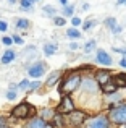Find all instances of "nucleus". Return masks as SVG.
<instances>
[{
  "mask_svg": "<svg viewBox=\"0 0 126 128\" xmlns=\"http://www.w3.org/2000/svg\"><path fill=\"white\" fill-rule=\"evenodd\" d=\"M107 109H108V117H110L113 125L120 126L126 123V100L117 104V106H108Z\"/></svg>",
  "mask_w": 126,
  "mask_h": 128,
  "instance_id": "obj_1",
  "label": "nucleus"
},
{
  "mask_svg": "<svg viewBox=\"0 0 126 128\" xmlns=\"http://www.w3.org/2000/svg\"><path fill=\"white\" fill-rule=\"evenodd\" d=\"M81 81H82L81 73H78V72L71 73V75H68V76H66V78L62 81V84H60V92H62V94H71V92H74V91L78 89L79 86H81Z\"/></svg>",
  "mask_w": 126,
  "mask_h": 128,
  "instance_id": "obj_2",
  "label": "nucleus"
},
{
  "mask_svg": "<svg viewBox=\"0 0 126 128\" xmlns=\"http://www.w3.org/2000/svg\"><path fill=\"white\" fill-rule=\"evenodd\" d=\"M112 120L110 117L107 115H95L92 117V118L87 120V125H86V128H112Z\"/></svg>",
  "mask_w": 126,
  "mask_h": 128,
  "instance_id": "obj_3",
  "label": "nucleus"
},
{
  "mask_svg": "<svg viewBox=\"0 0 126 128\" xmlns=\"http://www.w3.org/2000/svg\"><path fill=\"white\" fill-rule=\"evenodd\" d=\"M81 91L82 92H87V94H97V91L100 89V84H99V81L95 78H91V76H87V78H82L81 81Z\"/></svg>",
  "mask_w": 126,
  "mask_h": 128,
  "instance_id": "obj_4",
  "label": "nucleus"
},
{
  "mask_svg": "<svg viewBox=\"0 0 126 128\" xmlns=\"http://www.w3.org/2000/svg\"><path fill=\"white\" fill-rule=\"evenodd\" d=\"M34 114H36V110L32 109V106H29V104H26V102L19 104L18 107H15V109L11 110V115L16 117V118H26V117L34 115Z\"/></svg>",
  "mask_w": 126,
  "mask_h": 128,
  "instance_id": "obj_5",
  "label": "nucleus"
},
{
  "mask_svg": "<svg viewBox=\"0 0 126 128\" xmlns=\"http://www.w3.org/2000/svg\"><path fill=\"white\" fill-rule=\"evenodd\" d=\"M87 120H89L87 114L82 112V110L74 109L71 114H68V122H69V125H73V126H81L82 123H86Z\"/></svg>",
  "mask_w": 126,
  "mask_h": 128,
  "instance_id": "obj_6",
  "label": "nucleus"
},
{
  "mask_svg": "<svg viewBox=\"0 0 126 128\" xmlns=\"http://www.w3.org/2000/svg\"><path fill=\"white\" fill-rule=\"evenodd\" d=\"M73 110H74V102H73V99L69 96H63V99L60 100V104H58V107H57V112L58 114H71Z\"/></svg>",
  "mask_w": 126,
  "mask_h": 128,
  "instance_id": "obj_7",
  "label": "nucleus"
},
{
  "mask_svg": "<svg viewBox=\"0 0 126 128\" xmlns=\"http://www.w3.org/2000/svg\"><path fill=\"white\" fill-rule=\"evenodd\" d=\"M94 78L99 81V84H105V83H108V81H112L113 80V73L110 72V70H107V68H100V70H97V72L94 73Z\"/></svg>",
  "mask_w": 126,
  "mask_h": 128,
  "instance_id": "obj_8",
  "label": "nucleus"
},
{
  "mask_svg": "<svg viewBox=\"0 0 126 128\" xmlns=\"http://www.w3.org/2000/svg\"><path fill=\"white\" fill-rule=\"evenodd\" d=\"M95 60H97V63H100V65H104V66H112V65H113V58H112V57L108 55L104 49H99L97 50Z\"/></svg>",
  "mask_w": 126,
  "mask_h": 128,
  "instance_id": "obj_9",
  "label": "nucleus"
},
{
  "mask_svg": "<svg viewBox=\"0 0 126 128\" xmlns=\"http://www.w3.org/2000/svg\"><path fill=\"white\" fill-rule=\"evenodd\" d=\"M28 73H29V76H32V78H39V76H42L45 73V65L44 63H34L32 66H29L28 68Z\"/></svg>",
  "mask_w": 126,
  "mask_h": 128,
  "instance_id": "obj_10",
  "label": "nucleus"
},
{
  "mask_svg": "<svg viewBox=\"0 0 126 128\" xmlns=\"http://www.w3.org/2000/svg\"><path fill=\"white\" fill-rule=\"evenodd\" d=\"M118 89H120V88H118V84L113 81V80L100 86V92H102V94H105V96H108V94H113V92H117Z\"/></svg>",
  "mask_w": 126,
  "mask_h": 128,
  "instance_id": "obj_11",
  "label": "nucleus"
},
{
  "mask_svg": "<svg viewBox=\"0 0 126 128\" xmlns=\"http://www.w3.org/2000/svg\"><path fill=\"white\" fill-rule=\"evenodd\" d=\"M113 81L118 84V88H126V73L121 72V73H115L113 75Z\"/></svg>",
  "mask_w": 126,
  "mask_h": 128,
  "instance_id": "obj_12",
  "label": "nucleus"
},
{
  "mask_svg": "<svg viewBox=\"0 0 126 128\" xmlns=\"http://www.w3.org/2000/svg\"><path fill=\"white\" fill-rule=\"evenodd\" d=\"M47 123H45V118H34L26 125V128H45Z\"/></svg>",
  "mask_w": 126,
  "mask_h": 128,
  "instance_id": "obj_13",
  "label": "nucleus"
},
{
  "mask_svg": "<svg viewBox=\"0 0 126 128\" xmlns=\"http://www.w3.org/2000/svg\"><path fill=\"white\" fill-rule=\"evenodd\" d=\"M13 58H15V52H11V50H6V52L3 54V57H2V62H3V63H10Z\"/></svg>",
  "mask_w": 126,
  "mask_h": 128,
  "instance_id": "obj_14",
  "label": "nucleus"
},
{
  "mask_svg": "<svg viewBox=\"0 0 126 128\" xmlns=\"http://www.w3.org/2000/svg\"><path fill=\"white\" fill-rule=\"evenodd\" d=\"M60 75H62L60 72H55V73H52V75L49 76V80H47V84H49V86H54L55 83H57V80L60 78Z\"/></svg>",
  "mask_w": 126,
  "mask_h": 128,
  "instance_id": "obj_15",
  "label": "nucleus"
},
{
  "mask_svg": "<svg viewBox=\"0 0 126 128\" xmlns=\"http://www.w3.org/2000/svg\"><path fill=\"white\" fill-rule=\"evenodd\" d=\"M117 24H118V23H117V18H113V16H110V18L105 20V26H107V28L110 29V31H112V29H113Z\"/></svg>",
  "mask_w": 126,
  "mask_h": 128,
  "instance_id": "obj_16",
  "label": "nucleus"
},
{
  "mask_svg": "<svg viewBox=\"0 0 126 128\" xmlns=\"http://www.w3.org/2000/svg\"><path fill=\"white\" fill-rule=\"evenodd\" d=\"M66 34H68V38H73V39L81 38V31H78V29H74V28L68 29V31H66Z\"/></svg>",
  "mask_w": 126,
  "mask_h": 128,
  "instance_id": "obj_17",
  "label": "nucleus"
},
{
  "mask_svg": "<svg viewBox=\"0 0 126 128\" xmlns=\"http://www.w3.org/2000/svg\"><path fill=\"white\" fill-rule=\"evenodd\" d=\"M55 50H57V44H47V46L44 47V52L47 54V55H52V54H55Z\"/></svg>",
  "mask_w": 126,
  "mask_h": 128,
  "instance_id": "obj_18",
  "label": "nucleus"
},
{
  "mask_svg": "<svg viewBox=\"0 0 126 128\" xmlns=\"http://www.w3.org/2000/svg\"><path fill=\"white\" fill-rule=\"evenodd\" d=\"M95 24H97V21H95V20H89V21H86L84 24H82V29H84V31H89V29L94 28Z\"/></svg>",
  "mask_w": 126,
  "mask_h": 128,
  "instance_id": "obj_19",
  "label": "nucleus"
},
{
  "mask_svg": "<svg viewBox=\"0 0 126 128\" xmlns=\"http://www.w3.org/2000/svg\"><path fill=\"white\" fill-rule=\"evenodd\" d=\"M95 44H97V42H95L94 39H92V41H89V42H86L84 50H86V52H91V50H94V49H95Z\"/></svg>",
  "mask_w": 126,
  "mask_h": 128,
  "instance_id": "obj_20",
  "label": "nucleus"
},
{
  "mask_svg": "<svg viewBox=\"0 0 126 128\" xmlns=\"http://www.w3.org/2000/svg\"><path fill=\"white\" fill-rule=\"evenodd\" d=\"M73 12H74V6H73V5H66L65 8H63L65 16H73Z\"/></svg>",
  "mask_w": 126,
  "mask_h": 128,
  "instance_id": "obj_21",
  "label": "nucleus"
},
{
  "mask_svg": "<svg viewBox=\"0 0 126 128\" xmlns=\"http://www.w3.org/2000/svg\"><path fill=\"white\" fill-rule=\"evenodd\" d=\"M32 3H34V0H21V6H23V8H26V10L31 8Z\"/></svg>",
  "mask_w": 126,
  "mask_h": 128,
  "instance_id": "obj_22",
  "label": "nucleus"
},
{
  "mask_svg": "<svg viewBox=\"0 0 126 128\" xmlns=\"http://www.w3.org/2000/svg\"><path fill=\"white\" fill-rule=\"evenodd\" d=\"M16 26H18V28H29V21H26V20H18Z\"/></svg>",
  "mask_w": 126,
  "mask_h": 128,
  "instance_id": "obj_23",
  "label": "nucleus"
},
{
  "mask_svg": "<svg viewBox=\"0 0 126 128\" xmlns=\"http://www.w3.org/2000/svg\"><path fill=\"white\" fill-rule=\"evenodd\" d=\"M113 50L118 52V54H123V55L126 57V47H113Z\"/></svg>",
  "mask_w": 126,
  "mask_h": 128,
  "instance_id": "obj_24",
  "label": "nucleus"
},
{
  "mask_svg": "<svg viewBox=\"0 0 126 128\" xmlns=\"http://www.w3.org/2000/svg\"><path fill=\"white\" fill-rule=\"evenodd\" d=\"M121 31H123V28H121V26H118V24H117V26H115V28H113V29H112V32H113V34H120V32H121Z\"/></svg>",
  "mask_w": 126,
  "mask_h": 128,
  "instance_id": "obj_25",
  "label": "nucleus"
},
{
  "mask_svg": "<svg viewBox=\"0 0 126 128\" xmlns=\"http://www.w3.org/2000/svg\"><path fill=\"white\" fill-rule=\"evenodd\" d=\"M2 42L5 44V46H10V44H13V42H15V41H13L11 38H3V41H2Z\"/></svg>",
  "mask_w": 126,
  "mask_h": 128,
  "instance_id": "obj_26",
  "label": "nucleus"
},
{
  "mask_svg": "<svg viewBox=\"0 0 126 128\" xmlns=\"http://www.w3.org/2000/svg\"><path fill=\"white\" fill-rule=\"evenodd\" d=\"M71 23H73V26H79V24H81V20H79L78 16H74V18L71 20Z\"/></svg>",
  "mask_w": 126,
  "mask_h": 128,
  "instance_id": "obj_27",
  "label": "nucleus"
},
{
  "mask_svg": "<svg viewBox=\"0 0 126 128\" xmlns=\"http://www.w3.org/2000/svg\"><path fill=\"white\" fill-rule=\"evenodd\" d=\"M16 96H18V94H16V92H15L13 89H11V91H8V99H10V100H13V99H15Z\"/></svg>",
  "mask_w": 126,
  "mask_h": 128,
  "instance_id": "obj_28",
  "label": "nucleus"
},
{
  "mask_svg": "<svg viewBox=\"0 0 126 128\" xmlns=\"http://www.w3.org/2000/svg\"><path fill=\"white\" fill-rule=\"evenodd\" d=\"M55 24H57V26H63V24H65V20H63V18H55Z\"/></svg>",
  "mask_w": 126,
  "mask_h": 128,
  "instance_id": "obj_29",
  "label": "nucleus"
},
{
  "mask_svg": "<svg viewBox=\"0 0 126 128\" xmlns=\"http://www.w3.org/2000/svg\"><path fill=\"white\" fill-rule=\"evenodd\" d=\"M44 12H47V13H52V15H55V8H52V6H44Z\"/></svg>",
  "mask_w": 126,
  "mask_h": 128,
  "instance_id": "obj_30",
  "label": "nucleus"
},
{
  "mask_svg": "<svg viewBox=\"0 0 126 128\" xmlns=\"http://www.w3.org/2000/svg\"><path fill=\"white\" fill-rule=\"evenodd\" d=\"M6 28H8V26H6V23L5 21H0V31H6Z\"/></svg>",
  "mask_w": 126,
  "mask_h": 128,
  "instance_id": "obj_31",
  "label": "nucleus"
},
{
  "mask_svg": "<svg viewBox=\"0 0 126 128\" xmlns=\"http://www.w3.org/2000/svg\"><path fill=\"white\" fill-rule=\"evenodd\" d=\"M120 66H121V68H125V70H126V57H123V58L120 60Z\"/></svg>",
  "mask_w": 126,
  "mask_h": 128,
  "instance_id": "obj_32",
  "label": "nucleus"
},
{
  "mask_svg": "<svg viewBox=\"0 0 126 128\" xmlns=\"http://www.w3.org/2000/svg\"><path fill=\"white\" fill-rule=\"evenodd\" d=\"M13 41H15L16 44H23V39L19 38V36H15V38H13Z\"/></svg>",
  "mask_w": 126,
  "mask_h": 128,
  "instance_id": "obj_33",
  "label": "nucleus"
},
{
  "mask_svg": "<svg viewBox=\"0 0 126 128\" xmlns=\"http://www.w3.org/2000/svg\"><path fill=\"white\" fill-rule=\"evenodd\" d=\"M117 5H126V0H117Z\"/></svg>",
  "mask_w": 126,
  "mask_h": 128,
  "instance_id": "obj_34",
  "label": "nucleus"
},
{
  "mask_svg": "<svg viewBox=\"0 0 126 128\" xmlns=\"http://www.w3.org/2000/svg\"><path fill=\"white\" fill-rule=\"evenodd\" d=\"M60 3H62L63 6H66V5H68V0H60Z\"/></svg>",
  "mask_w": 126,
  "mask_h": 128,
  "instance_id": "obj_35",
  "label": "nucleus"
},
{
  "mask_svg": "<svg viewBox=\"0 0 126 128\" xmlns=\"http://www.w3.org/2000/svg\"><path fill=\"white\" fill-rule=\"evenodd\" d=\"M69 47H71V49H78V44H76V42H73V44H71Z\"/></svg>",
  "mask_w": 126,
  "mask_h": 128,
  "instance_id": "obj_36",
  "label": "nucleus"
},
{
  "mask_svg": "<svg viewBox=\"0 0 126 128\" xmlns=\"http://www.w3.org/2000/svg\"><path fill=\"white\" fill-rule=\"evenodd\" d=\"M120 128H126V123H125V125H120Z\"/></svg>",
  "mask_w": 126,
  "mask_h": 128,
  "instance_id": "obj_37",
  "label": "nucleus"
},
{
  "mask_svg": "<svg viewBox=\"0 0 126 128\" xmlns=\"http://www.w3.org/2000/svg\"><path fill=\"white\" fill-rule=\"evenodd\" d=\"M10 2H15V0H10Z\"/></svg>",
  "mask_w": 126,
  "mask_h": 128,
  "instance_id": "obj_38",
  "label": "nucleus"
}]
</instances>
